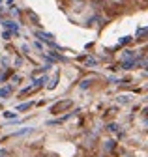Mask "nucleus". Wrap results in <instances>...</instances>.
<instances>
[{
    "mask_svg": "<svg viewBox=\"0 0 148 157\" xmlns=\"http://www.w3.org/2000/svg\"><path fill=\"white\" fill-rule=\"evenodd\" d=\"M71 105H73V103H71L69 99H66V101H58L56 105H53V107H51V112H53V114H58V112H62V110L69 109Z\"/></svg>",
    "mask_w": 148,
    "mask_h": 157,
    "instance_id": "f257e3e1",
    "label": "nucleus"
},
{
    "mask_svg": "<svg viewBox=\"0 0 148 157\" xmlns=\"http://www.w3.org/2000/svg\"><path fill=\"white\" fill-rule=\"evenodd\" d=\"M30 107H32V103H25V105H19V107H17V110L23 112V110H28Z\"/></svg>",
    "mask_w": 148,
    "mask_h": 157,
    "instance_id": "f03ea898",
    "label": "nucleus"
},
{
    "mask_svg": "<svg viewBox=\"0 0 148 157\" xmlns=\"http://www.w3.org/2000/svg\"><path fill=\"white\" fill-rule=\"evenodd\" d=\"M10 92H11V88H10V86H8V88H2V90H0V95H8Z\"/></svg>",
    "mask_w": 148,
    "mask_h": 157,
    "instance_id": "7ed1b4c3",
    "label": "nucleus"
},
{
    "mask_svg": "<svg viewBox=\"0 0 148 157\" xmlns=\"http://www.w3.org/2000/svg\"><path fill=\"white\" fill-rule=\"evenodd\" d=\"M17 114L15 112H4V118H15Z\"/></svg>",
    "mask_w": 148,
    "mask_h": 157,
    "instance_id": "20e7f679",
    "label": "nucleus"
}]
</instances>
